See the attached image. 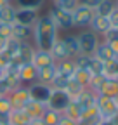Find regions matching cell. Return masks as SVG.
Wrapping results in <instances>:
<instances>
[{"label":"cell","instance_id":"14","mask_svg":"<svg viewBox=\"0 0 118 125\" xmlns=\"http://www.w3.org/2000/svg\"><path fill=\"white\" fill-rule=\"evenodd\" d=\"M94 57L99 59V61H102V62H111V61L118 59V57L113 54L111 47H109L106 42H102V40H101L99 45H97V49H96V52H94Z\"/></svg>","mask_w":118,"mask_h":125},{"label":"cell","instance_id":"3","mask_svg":"<svg viewBox=\"0 0 118 125\" xmlns=\"http://www.w3.org/2000/svg\"><path fill=\"white\" fill-rule=\"evenodd\" d=\"M47 14L50 16V19L54 21V24L57 26L59 31H68L73 30V16L68 10H63L56 5H50V9L47 10Z\"/></svg>","mask_w":118,"mask_h":125},{"label":"cell","instance_id":"23","mask_svg":"<svg viewBox=\"0 0 118 125\" xmlns=\"http://www.w3.org/2000/svg\"><path fill=\"white\" fill-rule=\"evenodd\" d=\"M54 76H56V62H54V64H49V66H43V68L38 70L37 82H42V83L50 85V82L54 80Z\"/></svg>","mask_w":118,"mask_h":125},{"label":"cell","instance_id":"7","mask_svg":"<svg viewBox=\"0 0 118 125\" xmlns=\"http://www.w3.org/2000/svg\"><path fill=\"white\" fill-rule=\"evenodd\" d=\"M69 103H71V97L66 94V90H63V89H52L50 97H49V101H47V108L56 109V111H59V113H63Z\"/></svg>","mask_w":118,"mask_h":125},{"label":"cell","instance_id":"27","mask_svg":"<svg viewBox=\"0 0 118 125\" xmlns=\"http://www.w3.org/2000/svg\"><path fill=\"white\" fill-rule=\"evenodd\" d=\"M64 38V42H66V47H68V51H69V54H71V59H75L78 54H80V47H78V38H77V35H64L63 37Z\"/></svg>","mask_w":118,"mask_h":125},{"label":"cell","instance_id":"35","mask_svg":"<svg viewBox=\"0 0 118 125\" xmlns=\"http://www.w3.org/2000/svg\"><path fill=\"white\" fill-rule=\"evenodd\" d=\"M80 4V0H61L59 4H56V7L63 9V10H68V12H73Z\"/></svg>","mask_w":118,"mask_h":125},{"label":"cell","instance_id":"10","mask_svg":"<svg viewBox=\"0 0 118 125\" xmlns=\"http://www.w3.org/2000/svg\"><path fill=\"white\" fill-rule=\"evenodd\" d=\"M49 52L52 54V57H54L56 62L64 61V59H71V54H69V51H68L66 42H64L63 37H59V38L54 42V45L50 47V51H49Z\"/></svg>","mask_w":118,"mask_h":125},{"label":"cell","instance_id":"52","mask_svg":"<svg viewBox=\"0 0 118 125\" xmlns=\"http://www.w3.org/2000/svg\"><path fill=\"white\" fill-rule=\"evenodd\" d=\"M0 125H7V123H0Z\"/></svg>","mask_w":118,"mask_h":125},{"label":"cell","instance_id":"49","mask_svg":"<svg viewBox=\"0 0 118 125\" xmlns=\"http://www.w3.org/2000/svg\"><path fill=\"white\" fill-rule=\"evenodd\" d=\"M4 76H5V70H2V68H0V80H2Z\"/></svg>","mask_w":118,"mask_h":125},{"label":"cell","instance_id":"36","mask_svg":"<svg viewBox=\"0 0 118 125\" xmlns=\"http://www.w3.org/2000/svg\"><path fill=\"white\" fill-rule=\"evenodd\" d=\"M68 80L69 78H64V76H61V75H57L56 73V76H54V80L50 82V87L52 89H66V85H68Z\"/></svg>","mask_w":118,"mask_h":125},{"label":"cell","instance_id":"29","mask_svg":"<svg viewBox=\"0 0 118 125\" xmlns=\"http://www.w3.org/2000/svg\"><path fill=\"white\" fill-rule=\"evenodd\" d=\"M71 78H73V80H77L80 85L88 87V82H90V78H92V73L88 71V70H83V68H77Z\"/></svg>","mask_w":118,"mask_h":125},{"label":"cell","instance_id":"43","mask_svg":"<svg viewBox=\"0 0 118 125\" xmlns=\"http://www.w3.org/2000/svg\"><path fill=\"white\" fill-rule=\"evenodd\" d=\"M57 125H78V123L73 122V120H69V118H66V116H61V120L57 122Z\"/></svg>","mask_w":118,"mask_h":125},{"label":"cell","instance_id":"32","mask_svg":"<svg viewBox=\"0 0 118 125\" xmlns=\"http://www.w3.org/2000/svg\"><path fill=\"white\" fill-rule=\"evenodd\" d=\"M19 47H21V42H19V40H16V38H9L4 54H5L9 59H14V57L18 56V52H19Z\"/></svg>","mask_w":118,"mask_h":125},{"label":"cell","instance_id":"38","mask_svg":"<svg viewBox=\"0 0 118 125\" xmlns=\"http://www.w3.org/2000/svg\"><path fill=\"white\" fill-rule=\"evenodd\" d=\"M0 37H4V38H12V24H4V23H0Z\"/></svg>","mask_w":118,"mask_h":125},{"label":"cell","instance_id":"39","mask_svg":"<svg viewBox=\"0 0 118 125\" xmlns=\"http://www.w3.org/2000/svg\"><path fill=\"white\" fill-rule=\"evenodd\" d=\"M10 92H12L10 85L7 83V80H5V78H2V80H0V97H7Z\"/></svg>","mask_w":118,"mask_h":125},{"label":"cell","instance_id":"5","mask_svg":"<svg viewBox=\"0 0 118 125\" xmlns=\"http://www.w3.org/2000/svg\"><path fill=\"white\" fill-rule=\"evenodd\" d=\"M96 106L99 108L101 118L113 120V118L118 115V103H116L115 97H108V96H101V94H97Z\"/></svg>","mask_w":118,"mask_h":125},{"label":"cell","instance_id":"15","mask_svg":"<svg viewBox=\"0 0 118 125\" xmlns=\"http://www.w3.org/2000/svg\"><path fill=\"white\" fill-rule=\"evenodd\" d=\"M31 37H33V28L23 26L18 23L12 24V38H16L19 42H31Z\"/></svg>","mask_w":118,"mask_h":125},{"label":"cell","instance_id":"44","mask_svg":"<svg viewBox=\"0 0 118 125\" xmlns=\"http://www.w3.org/2000/svg\"><path fill=\"white\" fill-rule=\"evenodd\" d=\"M109 47H111V51H113V54L118 57V40H113V42H106Z\"/></svg>","mask_w":118,"mask_h":125},{"label":"cell","instance_id":"19","mask_svg":"<svg viewBox=\"0 0 118 125\" xmlns=\"http://www.w3.org/2000/svg\"><path fill=\"white\" fill-rule=\"evenodd\" d=\"M101 96H108V97H116L118 96V78H106L102 82L101 89L97 90Z\"/></svg>","mask_w":118,"mask_h":125},{"label":"cell","instance_id":"45","mask_svg":"<svg viewBox=\"0 0 118 125\" xmlns=\"http://www.w3.org/2000/svg\"><path fill=\"white\" fill-rule=\"evenodd\" d=\"M96 125H115V122L113 120H108V118H101Z\"/></svg>","mask_w":118,"mask_h":125},{"label":"cell","instance_id":"9","mask_svg":"<svg viewBox=\"0 0 118 125\" xmlns=\"http://www.w3.org/2000/svg\"><path fill=\"white\" fill-rule=\"evenodd\" d=\"M38 16H40L38 10H31V9H18V7H16V21H14V23L33 28V24H35L37 19H38Z\"/></svg>","mask_w":118,"mask_h":125},{"label":"cell","instance_id":"22","mask_svg":"<svg viewBox=\"0 0 118 125\" xmlns=\"http://www.w3.org/2000/svg\"><path fill=\"white\" fill-rule=\"evenodd\" d=\"M45 108H47V104H42V103H37V101H31V99H30L23 109L30 115V118L33 120V118H42L43 111H45Z\"/></svg>","mask_w":118,"mask_h":125},{"label":"cell","instance_id":"16","mask_svg":"<svg viewBox=\"0 0 118 125\" xmlns=\"http://www.w3.org/2000/svg\"><path fill=\"white\" fill-rule=\"evenodd\" d=\"M88 28H90L94 33H97L99 37H102V35H104L106 31L111 28V23H109V19H108V18H104V16H97V14H96Z\"/></svg>","mask_w":118,"mask_h":125},{"label":"cell","instance_id":"2","mask_svg":"<svg viewBox=\"0 0 118 125\" xmlns=\"http://www.w3.org/2000/svg\"><path fill=\"white\" fill-rule=\"evenodd\" d=\"M78 38V47H80V54H85V56H94L96 49H97V45L101 42L99 35L94 33V31L90 28H85L82 30L80 33L77 35Z\"/></svg>","mask_w":118,"mask_h":125},{"label":"cell","instance_id":"40","mask_svg":"<svg viewBox=\"0 0 118 125\" xmlns=\"http://www.w3.org/2000/svg\"><path fill=\"white\" fill-rule=\"evenodd\" d=\"M108 19L111 23V28H118V7L113 9V12L108 16Z\"/></svg>","mask_w":118,"mask_h":125},{"label":"cell","instance_id":"1","mask_svg":"<svg viewBox=\"0 0 118 125\" xmlns=\"http://www.w3.org/2000/svg\"><path fill=\"white\" fill-rule=\"evenodd\" d=\"M57 38H59V30L50 19V16L47 12L40 14L37 23L33 24V37H31L33 45L40 51H50V47Z\"/></svg>","mask_w":118,"mask_h":125},{"label":"cell","instance_id":"41","mask_svg":"<svg viewBox=\"0 0 118 125\" xmlns=\"http://www.w3.org/2000/svg\"><path fill=\"white\" fill-rule=\"evenodd\" d=\"M101 2H102V0H80V4H83V5H87V7H90V9H94V10H96V7H97Z\"/></svg>","mask_w":118,"mask_h":125},{"label":"cell","instance_id":"11","mask_svg":"<svg viewBox=\"0 0 118 125\" xmlns=\"http://www.w3.org/2000/svg\"><path fill=\"white\" fill-rule=\"evenodd\" d=\"M37 47L33 45V42H21L19 52L14 59H18L21 64H26V62H33V56H35Z\"/></svg>","mask_w":118,"mask_h":125},{"label":"cell","instance_id":"31","mask_svg":"<svg viewBox=\"0 0 118 125\" xmlns=\"http://www.w3.org/2000/svg\"><path fill=\"white\" fill-rule=\"evenodd\" d=\"M116 7V4H115V0H102V2L96 7V14L97 16H104V18H108V16L113 12V9Z\"/></svg>","mask_w":118,"mask_h":125},{"label":"cell","instance_id":"18","mask_svg":"<svg viewBox=\"0 0 118 125\" xmlns=\"http://www.w3.org/2000/svg\"><path fill=\"white\" fill-rule=\"evenodd\" d=\"M77 103H78V106L82 108V109H85V108H88V106H94L96 104V101H97V92H94V90H90V89H83L82 90V94L75 99Z\"/></svg>","mask_w":118,"mask_h":125},{"label":"cell","instance_id":"34","mask_svg":"<svg viewBox=\"0 0 118 125\" xmlns=\"http://www.w3.org/2000/svg\"><path fill=\"white\" fill-rule=\"evenodd\" d=\"M88 71H90L92 75H102V71H104V62L96 59L92 56V61H90V66H88Z\"/></svg>","mask_w":118,"mask_h":125},{"label":"cell","instance_id":"51","mask_svg":"<svg viewBox=\"0 0 118 125\" xmlns=\"http://www.w3.org/2000/svg\"><path fill=\"white\" fill-rule=\"evenodd\" d=\"M115 4H116V7H118V0H115Z\"/></svg>","mask_w":118,"mask_h":125},{"label":"cell","instance_id":"8","mask_svg":"<svg viewBox=\"0 0 118 125\" xmlns=\"http://www.w3.org/2000/svg\"><path fill=\"white\" fill-rule=\"evenodd\" d=\"M9 101L12 104V109H21L26 106V103L30 101V94H28V87L26 85H21L18 89H14L10 94H9Z\"/></svg>","mask_w":118,"mask_h":125},{"label":"cell","instance_id":"17","mask_svg":"<svg viewBox=\"0 0 118 125\" xmlns=\"http://www.w3.org/2000/svg\"><path fill=\"white\" fill-rule=\"evenodd\" d=\"M31 118L30 115L24 111V109H12L9 113V120H7V125H30Z\"/></svg>","mask_w":118,"mask_h":125},{"label":"cell","instance_id":"37","mask_svg":"<svg viewBox=\"0 0 118 125\" xmlns=\"http://www.w3.org/2000/svg\"><path fill=\"white\" fill-rule=\"evenodd\" d=\"M12 111V104L9 101V96L7 97H0V113L2 115H9Z\"/></svg>","mask_w":118,"mask_h":125},{"label":"cell","instance_id":"6","mask_svg":"<svg viewBox=\"0 0 118 125\" xmlns=\"http://www.w3.org/2000/svg\"><path fill=\"white\" fill-rule=\"evenodd\" d=\"M26 87H28V94H30V99H31V101L47 104V101L50 97V92H52L50 85L42 83V82H33V83L26 85Z\"/></svg>","mask_w":118,"mask_h":125},{"label":"cell","instance_id":"26","mask_svg":"<svg viewBox=\"0 0 118 125\" xmlns=\"http://www.w3.org/2000/svg\"><path fill=\"white\" fill-rule=\"evenodd\" d=\"M47 0H12V4L18 9H31V10H38L45 5Z\"/></svg>","mask_w":118,"mask_h":125},{"label":"cell","instance_id":"30","mask_svg":"<svg viewBox=\"0 0 118 125\" xmlns=\"http://www.w3.org/2000/svg\"><path fill=\"white\" fill-rule=\"evenodd\" d=\"M61 116H63V113L56 111V109H50V108H45V111L42 115V120H43L45 125H57V122L61 120Z\"/></svg>","mask_w":118,"mask_h":125},{"label":"cell","instance_id":"21","mask_svg":"<svg viewBox=\"0 0 118 125\" xmlns=\"http://www.w3.org/2000/svg\"><path fill=\"white\" fill-rule=\"evenodd\" d=\"M75 70H77V66H75V61L73 59H64V61L56 62V73L64 76V78H71Z\"/></svg>","mask_w":118,"mask_h":125},{"label":"cell","instance_id":"24","mask_svg":"<svg viewBox=\"0 0 118 125\" xmlns=\"http://www.w3.org/2000/svg\"><path fill=\"white\" fill-rule=\"evenodd\" d=\"M14 21H16V5L10 2L4 7H0V23L14 24Z\"/></svg>","mask_w":118,"mask_h":125},{"label":"cell","instance_id":"48","mask_svg":"<svg viewBox=\"0 0 118 125\" xmlns=\"http://www.w3.org/2000/svg\"><path fill=\"white\" fill-rule=\"evenodd\" d=\"M10 2H12V0H0V7H4V5H7Z\"/></svg>","mask_w":118,"mask_h":125},{"label":"cell","instance_id":"13","mask_svg":"<svg viewBox=\"0 0 118 125\" xmlns=\"http://www.w3.org/2000/svg\"><path fill=\"white\" fill-rule=\"evenodd\" d=\"M101 120V113H99V108L94 106H88L82 111V118H80V125H96Z\"/></svg>","mask_w":118,"mask_h":125},{"label":"cell","instance_id":"4","mask_svg":"<svg viewBox=\"0 0 118 125\" xmlns=\"http://www.w3.org/2000/svg\"><path fill=\"white\" fill-rule=\"evenodd\" d=\"M71 16H73V28L85 30V28L90 26L96 12H94V9H90V7H87V5H83V4H78V7L71 12Z\"/></svg>","mask_w":118,"mask_h":125},{"label":"cell","instance_id":"46","mask_svg":"<svg viewBox=\"0 0 118 125\" xmlns=\"http://www.w3.org/2000/svg\"><path fill=\"white\" fill-rule=\"evenodd\" d=\"M5 45H7V38L0 37V54H2V52L5 51Z\"/></svg>","mask_w":118,"mask_h":125},{"label":"cell","instance_id":"47","mask_svg":"<svg viewBox=\"0 0 118 125\" xmlns=\"http://www.w3.org/2000/svg\"><path fill=\"white\" fill-rule=\"evenodd\" d=\"M30 125H45V123H43L42 118H33L31 122H30Z\"/></svg>","mask_w":118,"mask_h":125},{"label":"cell","instance_id":"25","mask_svg":"<svg viewBox=\"0 0 118 125\" xmlns=\"http://www.w3.org/2000/svg\"><path fill=\"white\" fill-rule=\"evenodd\" d=\"M82 111H83V109L78 106V103H77V101H71V103L66 106V109L63 111V116H66V118H69V120H73V122H77V123L80 125Z\"/></svg>","mask_w":118,"mask_h":125},{"label":"cell","instance_id":"12","mask_svg":"<svg viewBox=\"0 0 118 125\" xmlns=\"http://www.w3.org/2000/svg\"><path fill=\"white\" fill-rule=\"evenodd\" d=\"M37 66L33 64V62H26V64H21L19 68V78H21V82L23 85H30V83H33L37 82Z\"/></svg>","mask_w":118,"mask_h":125},{"label":"cell","instance_id":"42","mask_svg":"<svg viewBox=\"0 0 118 125\" xmlns=\"http://www.w3.org/2000/svg\"><path fill=\"white\" fill-rule=\"evenodd\" d=\"M9 62H10V59L2 52V54H0V68H2V70H5L7 66H9Z\"/></svg>","mask_w":118,"mask_h":125},{"label":"cell","instance_id":"33","mask_svg":"<svg viewBox=\"0 0 118 125\" xmlns=\"http://www.w3.org/2000/svg\"><path fill=\"white\" fill-rule=\"evenodd\" d=\"M104 80H106L104 75H92V78H90V82H88V87H87V89L97 92V90L101 89V85H102V82H104Z\"/></svg>","mask_w":118,"mask_h":125},{"label":"cell","instance_id":"28","mask_svg":"<svg viewBox=\"0 0 118 125\" xmlns=\"http://www.w3.org/2000/svg\"><path fill=\"white\" fill-rule=\"evenodd\" d=\"M85 87L83 85H80L77 80H73V78H69V80H68V85H66V94H68V96L71 97V101H75L78 96H80V94H82V90H83Z\"/></svg>","mask_w":118,"mask_h":125},{"label":"cell","instance_id":"50","mask_svg":"<svg viewBox=\"0 0 118 125\" xmlns=\"http://www.w3.org/2000/svg\"><path fill=\"white\" fill-rule=\"evenodd\" d=\"M50 2H52V5H56V4H59V2H61V0H50Z\"/></svg>","mask_w":118,"mask_h":125},{"label":"cell","instance_id":"20","mask_svg":"<svg viewBox=\"0 0 118 125\" xmlns=\"http://www.w3.org/2000/svg\"><path fill=\"white\" fill-rule=\"evenodd\" d=\"M54 57H52V54L49 52V51H40V49H37L35 51V56H33V64L37 66V70H40V68H43V66H49V64H54Z\"/></svg>","mask_w":118,"mask_h":125}]
</instances>
